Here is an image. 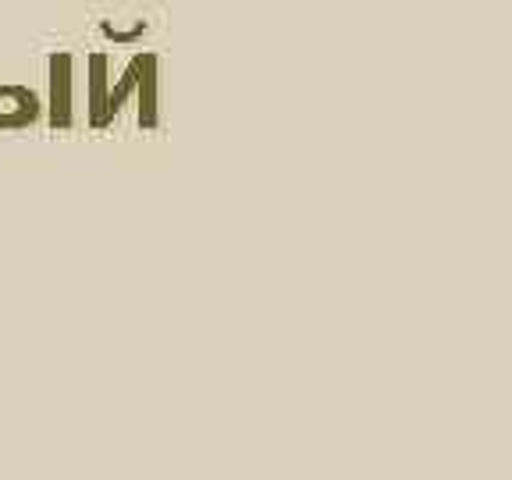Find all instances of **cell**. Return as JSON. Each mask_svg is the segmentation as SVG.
Wrapping results in <instances>:
<instances>
[{"label": "cell", "mask_w": 512, "mask_h": 480, "mask_svg": "<svg viewBox=\"0 0 512 480\" xmlns=\"http://www.w3.org/2000/svg\"><path fill=\"white\" fill-rule=\"evenodd\" d=\"M50 125H72V54L50 57Z\"/></svg>", "instance_id": "6da1fadb"}, {"label": "cell", "mask_w": 512, "mask_h": 480, "mask_svg": "<svg viewBox=\"0 0 512 480\" xmlns=\"http://www.w3.org/2000/svg\"><path fill=\"white\" fill-rule=\"evenodd\" d=\"M139 125L157 128V54H139Z\"/></svg>", "instance_id": "7a4b0ae2"}]
</instances>
